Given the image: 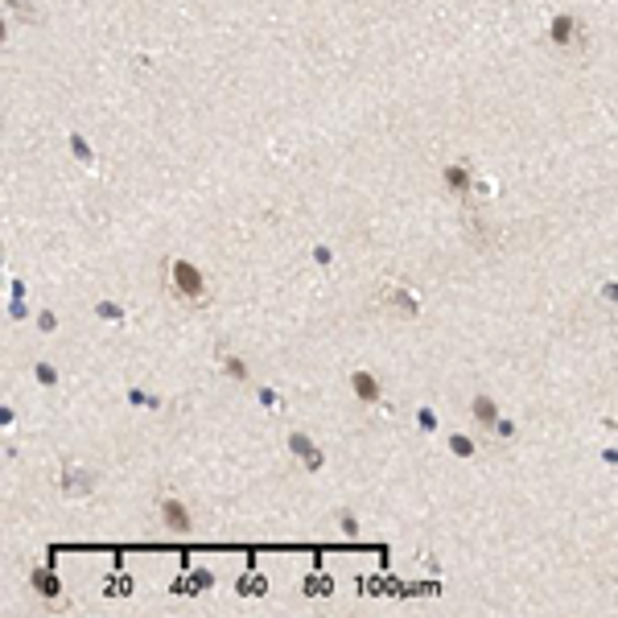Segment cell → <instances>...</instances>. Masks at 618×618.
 <instances>
[{
  "instance_id": "6da1fadb",
  "label": "cell",
  "mask_w": 618,
  "mask_h": 618,
  "mask_svg": "<svg viewBox=\"0 0 618 618\" xmlns=\"http://www.w3.org/2000/svg\"><path fill=\"white\" fill-rule=\"evenodd\" d=\"M169 281H174V297H182V301H190V305H198V301L211 297V289H206V281H202V272H198L194 264H186V260H174V264H169Z\"/></svg>"
}]
</instances>
